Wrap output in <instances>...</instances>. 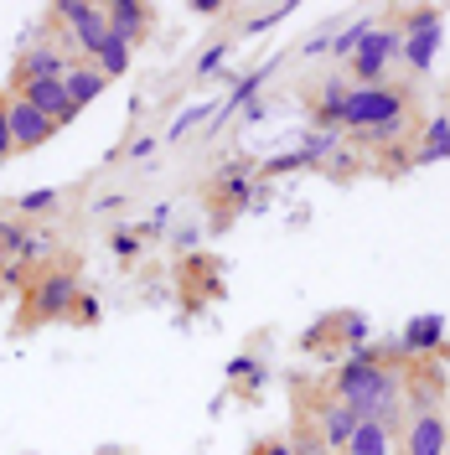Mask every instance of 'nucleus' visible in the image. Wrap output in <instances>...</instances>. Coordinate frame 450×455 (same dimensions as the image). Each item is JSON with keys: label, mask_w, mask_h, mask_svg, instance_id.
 I'll use <instances>...</instances> for the list:
<instances>
[{"label": "nucleus", "mask_w": 450, "mask_h": 455, "mask_svg": "<svg viewBox=\"0 0 450 455\" xmlns=\"http://www.w3.org/2000/svg\"><path fill=\"white\" fill-rule=\"evenodd\" d=\"M394 372L383 368L367 347H358L347 363H342V372H337V403L342 409H352L358 419H389V409H394Z\"/></svg>", "instance_id": "1"}, {"label": "nucleus", "mask_w": 450, "mask_h": 455, "mask_svg": "<svg viewBox=\"0 0 450 455\" xmlns=\"http://www.w3.org/2000/svg\"><path fill=\"white\" fill-rule=\"evenodd\" d=\"M404 88L394 84H373V88H352L347 93V130H358V135H367V130H378V124H389V119H398L404 114Z\"/></svg>", "instance_id": "2"}, {"label": "nucleus", "mask_w": 450, "mask_h": 455, "mask_svg": "<svg viewBox=\"0 0 450 455\" xmlns=\"http://www.w3.org/2000/svg\"><path fill=\"white\" fill-rule=\"evenodd\" d=\"M57 16H68V31H73V42L84 47V52H104V42H109V16H104V5H88V0H68V5H57Z\"/></svg>", "instance_id": "3"}, {"label": "nucleus", "mask_w": 450, "mask_h": 455, "mask_svg": "<svg viewBox=\"0 0 450 455\" xmlns=\"http://www.w3.org/2000/svg\"><path fill=\"white\" fill-rule=\"evenodd\" d=\"M78 280L68 275V269H47L42 280H36V290H31V306H36V315L42 321H52V315H62V311H78Z\"/></svg>", "instance_id": "4"}, {"label": "nucleus", "mask_w": 450, "mask_h": 455, "mask_svg": "<svg viewBox=\"0 0 450 455\" xmlns=\"http://www.w3.org/2000/svg\"><path fill=\"white\" fill-rule=\"evenodd\" d=\"M5 119H11V145H16V150H36V145H47L57 135L52 119H47V114H36L21 93H16V99H5Z\"/></svg>", "instance_id": "5"}, {"label": "nucleus", "mask_w": 450, "mask_h": 455, "mask_svg": "<svg viewBox=\"0 0 450 455\" xmlns=\"http://www.w3.org/2000/svg\"><path fill=\"white\" fill-rule=\"evenodd\" d=\"M398 47V31H367L363 42H358V52H352V73L363 78V88L383 84V73H389V57Z\"/></svg>", "instance_id": "6"}, {"label": "nucleus", "mask_w": 450, "mask_h": 455, "mask_svg": "<svg viewBox=\"0 0 450 455\" xmlns=\"http://www.w3.org/2000/svg\"><path fill=\"white\" fill-rule=\"evenodd\" d=\"M440 11H420L414 21H409V36H404V57H409V68L414 73H424L430 62H435V52H440Z\"/></svg>", "instance_id": "7"}, {"label": "nucleus", "mask_w": 450, "mask_h": 455, "mask_svg": "<svg viewBox=\"0 0 450 455\" xmlns=\"http://www.w3.org/2000/svg\"><path fill=\"white\" fill-rule=\"evenodd\" d=\"M450 445V425L440 409H424L409 419V435H404V455H446Z\"/></svg>", "instance_id": "8"}, {"label": "nucleus", "mask_w": 450, "mask_h": 455, "mask_svg": "<svg viewBox=\"0 0 450 455\" xmlns=\"http://www.w3.org/2000/svg\"><path fill=\"white\" fill-rule=\"evenodd\" d=\"M21 99H27L36 114H47L52 124H68L73 119V99H68V88H62V78H31V84H21Z\"/></svg>", "instance_id": "9"}, {"label": "nucleus", "mask_w": 450, "mask_h": 455, "mask_svg": "<svg viewBox=\"0 0 450 455\" xmlns=\"http://www.w3.org/2000/svg\"><path fill=\"white\" fill-rule=\"evenodd\" d=\"M104 16H109V36H119V42H141L145 27H150V5H141V0H114V5H104Z\"/></svg>", "instance_id": "10"}, {"label": "nucleus", "mask_w": 450, "mask_h": 455, "mask_svg": "<svg viewBox=\"0 0 450 455\" xmlns=\"http://www.w3.org/2000/svg\"><path fill=\"white\" fill-rule=\"evenodd\" d=\"M62 88H68V99H73V109H88L104 88H109V78L99 73V68H88V62H78V68H68V78H62Z\"/></svg>", "instance_id": "11"}, {"label": "nucleus", "mask_w": 450, "mask_h": 455, "mask_svg": "<svg viewBox=\"0 0 450 455\" xmlns=\"http://www.w3.org/2000/svg\"><path fill=\"white\" fill-rule=\"evenodd\" d=\"M440 341H446V321H440V315H420V321L404 326V347H409V352H435Z\"/></svg>", "instance_id": "12"}, {"label": "nucleus", "mask_w": 450, "mask_h": 455, "mask_svg": "<svg viewBox=\"0 0 450 455\" xmlns=\"http://www.w3.org/2000/svg\"><path fill=\"white\" fill-rule=\"evenodd\" d=\"M31 78H68V62H62L52 47L27 52V57H21V84H31Z\"/></svg>", "instance_id": "13"}, {"label": "nucleus", "mask_w": 450, "mask_h": 455, "mask_svg": "<svg viewBox=\"0 0 450 455\" xmlns=\"http://www.w3.org/2000/svg\"><path fill=\"white\" fill-rule=\"evenodd\" d=\"M347 451H352V455H389V429L378 425V419H363V425L352 429Z\"/></svg>", "instance_id": "14"}, {"label": "nucleus", "mask_w": 450, "mask_h": 455, "mask_svg": "<svg viewBox=\"0 0 450 455\" xmlns=\"http://www.w3.org/2000/svg\"><path fill=\"white\" fill-rule=\"evenodd\" d=\"M450 156V119H435L424 130V145L414 150V166H430V161H446Z\"/></svg>", "instance_id": "15"}, {"label": "nucleus", "mask_w": 450, "mask_h": 455, "mask_svg": "<svg viewBox=\"0 0 450 455\" xmlns=\"http://www.w3.org/2000/svg\"><path fill=\"white\" fill-rule=\"evenodd\" d=\"M363 425V419H358V414H352V409H326V419H321V440H326V445H347V440H352V429Z\"/></svg>", "instance_id": "16"}, {"label": "nucleus", "mask_w": 450, "mask_h": 455, "mask_svg": "<svg viewBox=\"0 0 450 455\" xmlns=\"http://www.w3.org/2000/svg\"><path fill=\"white\" fill-rule=\"evenodd\" d=\"M125 68H130V42L109 36V42H104V52H99V73H104V78H119Z\"/></svg>", "instance_id": "17"}, {"label": "nucleus", "mask_w": 450, "mask_h": 455, "mask_svg": "<svg viewBox=\"0 0 450 455\" xmlns=\"http://www.w3.org/2000/svg\"><path fill=\"white\" fill-rule=\"evenodd\" d=\"M347 119V88L332 84L326 93H321V109H316V124H342Z\"/></svg>", "instance_id": "18"}, {"label": "nucleus", "mask_w": 450, "mask_h": 455, "mask_svg": "<svg viewBox=\"0 0 450 455\" xmlns=\"http://www.w3.org/2000/svg\"><path fill=\"white\" fill-rule=\"evenodd\" d=\"M367 31H373V21H352V27H347V31L337 36V42H332V52H342V57H347V52H358V42H363Z\"/></svg>", "instance_id": "19"}, {"label": "nucleus", "mask_w": 450, "mask_h": 455, "mask_svg": "<svg viewBox=\"0 0 450 455\" xmlns=\"http://www.w3.org/2000/svg\"><path fill=\"white\" fill-rule=\"evenodd\" d=\"M197 119H207V104H197V109H187V114H181V119L171 124V135H166V140H181V135H187V130H192Z\"/></svg>", "instance_id": "20"}, {"label": "nucleus", "mask_w": 450, "mask_h": 455, "mask_svg": "<svg viewBox=\"0 0 450 455\" xmlns=\"http://www.w3.org/2000/svg\"><path fill=\"white\" fill-rule=\"evenodd\" d=\"M52 202H57V192H27L21 207H27V212H42V207H52Z\"/></svg>", "instance_id": "21"}, {"label": "nucleus", "mask_w": 450, "mask_h": 455, "mask_svg": "<svg viewBox=\"0 0 450 455\" xmlns=\"http://www.w3.org/2000/svg\"><path fill=\"white\" fill-rule=\"evenodd\" d=\"M16 145H11V119H5V99H0V156H11Z\"/></svg>", "instance_id": "22"}, {"label": "nucleus", "mask_w": 450, "mask_h": 455, "mask_svg": "<svg viewBox=\"0 0 450 455\" xmlns=\"http://www.w3.org/2000/svg\"><path fill=\"white\" fill-rule=\"evenodd\" d=\"M253 455H295V451H290L285 440H269V445H259V451H253Z\"/></svg>", "instance_id": "23"}, {"label": "nucleus", "mask_w": 450, "mask_h": 455, "mask_svg": "<svg viewBox=\"0 0 450 455\" xmlns=\"http://www.w3.org/2000/svg\"><path fill=\"white\" fill-rule=\"evenodd\" d=\"M223 52H228V47H213V52H202V73H213V68L223 62Z\"/></svg>", "instance_id": "24"}]
</instances>
